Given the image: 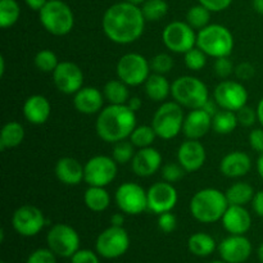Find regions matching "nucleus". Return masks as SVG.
I'll list each match as a JSON object with an SVG mask.
<instances>
[{"label": "nucleus", "mask_w": 263, "mask_h": 263, "mask_svg": "<svg viewBox=\"0 0 263 263\" xmlns=\"http://www.w3.org/2000/svg\"><path fill=\"white\" fill-rule=\"evenodd\" d=\"M48 2L49 0H25L26 5H27L30 9L36 10V12H40V10L44 8V5H45Z\"/></svg>", "instance_id": "52"}, {"label": "nucleus", "mask_w": 263, "mask_h": 263, "mask_svg": "<svg viewBox=\"0 0 263 263\" xmlns=\"http://www.w3.org/2000/svg\"><path fill=\"white\" fill-rule=\"evenodd\" d=\"M2 263H7V262H2Z\"/></svg>", "instance_id": "62"}, {"label": "nucleus", "mask_w": 263, "mask_h": 263, "mask_svg": "<svg viewBox=\"0 0 263 263\" xmlns=\"http://www.w3.org/2000/svg\"><path fill=\"white\" fill-rule=\"evenodd\" d=\"M235 71L234 63L229 57H221V58H216L215 63H213V72L217 74L220 79H228L233 72Z\"/></svg>", "instance_id": "43"}, {"label": "nucleus", "mask_w": 263, "mask_h": 263, "mask_svg": "<svg viewBox=\"0 0 263 263\" xmlns=\"http://www.w3.org/2000/svg\"><path fill=\"white\" fill-rule=\"evenodd\" d=\"M71 263H100L99 257L90 249H79L71 257Z\"/></svg>", "instance_id": "47"}, {"label": "nucleus", "mask_w": 263, "mask_h": 263, "mask_svg": "<svg viewBox=\"0 0 263 263\" xmlns=\"http://www.w3.org/2000/svg\"><path fill=\"white\" fill-rule=\"evenodd\" d=\"M48 248L57 256L71 258L80 249V235L72 226L67 223H55L46 235Z\"/></svg>", "instance_id": "11"}, {"label": "nucleus", "mask_w": 263, "mask_h": 263, "mask_svg": "<svg viewBox=\"0 0 263 263\" xmlns=\"http://www.w3.org/2000/svg\"><path fill=\"white\" fill-rule=\"evenodd\" d=\"M252 207H253L254 213L263 218V190H259L254 194L252 199Z\"/></svg>", "instance_id": "51"}, {"label": "nucleus", "mask_w": 263, "mask_h": 263, "mask_svg": "<svg viewBox=\"0 0 263 263\" xmlns=\"http://www.w3.org/2000/svg\"><path fill=\"white\" fill-rule=\"evenodd\" d=\"M43 27L54 36L68 35L74 26V15L68 4L62 0H49L39 12Z\"/></svg>", "instance_id": "6"}, {"label": "nucleus", "mask_w": 263, "mask_h": 263, "mask_svg": "<svg viewBox=\"0 0 263 263\" xmlns=\"http://www.w3.org/2000/svg\"><path fill=\"white\" fill-rule=\"evenodd\" d=\"M55 176L62 184L77 186L85 181V168L76 158L62 157L55 163Z\"/></svg>", "instance_id": "26"}, {"label": "nucleus", "mask_w": 263, "mask_h": 263, "mask_svg": "<svg viewBox=\"0 0 263 263\" xmlns=\"http://www.w3.org/2000/svg\"><path fill=\"white\" fill-rule=\"evenodd\" d=\"M33 63H35V67L40 72L53 73L61 62L58 61V57L54 51L49 50V49H43V50L36 53L35 58H33Z\"/></svg>", "instance_id": "38"}, {"label": "nucleus", "mask_w": 263, "mask_h": 263, "mask_svg": "<svg viewBox=\"0 0 263 263\" xmlns=\"http://www.w3.org/2000/svg\"><path fill=\"white\" fill-rule=\"evenodd\" d=\"M128 248L130 236L122 226L110 225L99 234L95 243L97 253L105 259L120 258L128 251Z\"/></svg>", "instance_id": "9"}, {"label": "nucleus", "mask_w": 263, "mask_h": 263, "mask_svg": "<svg viewBox=\"0 0 263 263\" xmlns=\"http://www.w3.org/2000/svg\"><path fill=\"white\" fill-rule=\"evenodd\" d=\"M252 243L244 235H230L218 246V253L228 263H244L252 254Z\"/></svg>", "instance_id": "18"}, {"label": "nucleus", "mask_w": 263, "mask_h": 263, "mask_svg": "<svg viewBox=\"0 0 263 263\" xmlns=\"http://www.w3.org/2000/svg\"><path fill=\"white\" fill-rule=\"evenodd\" d=\"M177 226V218L174 213L170 211V212H164L158 215V228L159 230L163 231L164 234H170L176 229Z\"/></svg>", "instance_id": "46"}, {"label": "nucleus", "mask_w": 263, "mask_h": 263, "mask_svg": "<svg viewBox=\"0 0 263 263\" xmlns=\"http://www.w3.org/2000/svg\"><path fill=\"white\" fill-rule=\"evenodd\" d=\"M190 253L197 257H208L216 251V241L210 234L195 233L187 240Z\"/></svg>", "instance_id": "30"}, {"label": "nucleus", "mask_w": 263, "mask_h": 263, "mask_svg": "<svg viewBox=\"0 0 263 263\" xmlns=\"http://www.w3.org/2000/svg\"><path fill=\"white\" fill-rule=\"evenodd\" d=\"M197 46L215 59L229 57L233 53L234 36L228 27L213 23L198 31Z\"/></svg>", "instance_id": "5"}, {"label": "nucleus", "mask_w": 263, "mask_h": 263, "mask_svg": "<svg viewBox=\"0 0 263 263\" xmlns=\"http://www.w3.org/2000/svg\"><path fill=\"white\" fill-rule=\"evenodd\" d=\"M84 203L92 212H103L110 205V195L103 186H89L84 193Z\"/></svg>", "instance_id": "29"}, {"label": "nucleus", "mask_w": 263, "mask_h": 263, "mask_svg": "<svg viewBox=\"0 0 263 263\" xmlns=\"http://www.w3.org/2000/svg\"><path fill=\"white\" fill-rule=\"evenodd\" d=\"M48 225V220L43 211L36 205L25 204L14 211L12 216V226L20 235L31 238L35 236Z\"/></svg>", "instance_id": "14"}, {"label": "nucleus", "mask_w": 263, "mask_h": 263, "mask_svg": "<svg viewBox=\"0 0 263 263\" xmlns=\"http://www.w3.org/2000/svg\"><path fill=\"white\" fill-rule=\"evenodd\" d=\"M212 128V116L203 108L192 109L185 116L182 134L187 139L199 140Z\"/></svg>", "instance_id": "21"}, {"label": "nucleus", "mask_w": 263, "mask_h": 263, "mask_svg": "<svg viewBox=\"0 0 263 263\" xmlns=\"http://www.w3.org/2000/svg\"><path fill=\"white\" fill-rule=\"evenodd\" d=\"M148 195V211L161 215L174 210L179 200V193L174 184L167 181H159L152 185L146 190Z\"/></svg>", "instance_id": "16"}, {"label": "nucleus", "mask_w": 263, "mask_h": 263, "mask_svg": "<svg viewBox=\"0 0 263 263\" xmlns=\"http://www.w3.org/2000/svg\"><path fill=\"white\" fill-rule=\"evenodd\" d=\"M257 171H258V175L263 180V153L259 154L258 159H257Z\"/></svg>", "instance_id": "56"}, {"label": "nucleus", "mask_w": 263, "mask_h": 263, "mask_svg": "<svg viewBox=\"0 0 263 263\" xmlns=\"http://www.w3.org/2000/svg\"><path fill=\"white\" fill-rule=\"evenodd\" d=\"M151 69L154 73L159 74H166L168 72H171V69L174 68L175 61L170 54L167 53H159L157 55H154L151 59Z\"/></svg>", "instance_id": "41"}, {"label": "nucleus", "mask_w": 263, "mask_h": 263, "mask_svg": "<svg viewBox=\"0 0 263 263\" xmlns=\"http://www.w3.org/2000/svg\"><path fill=\"white\" fill-rule=\"evenodd\" d=\"M146 20L141 8L128 2L116 3L105 10L102 27L110 41L120 45L135 43L141 37Z\"/></svg>", "instance_id": "1"}, {"label": "nucleus", "mask_w": 263, "mask_h": 263, "mask_svg": "<svg viewBox=\"0 0 263 263\" xmlns=\"http://www.w3.org/2000/svg\"><path fill=\"white\" fill-rule=\"evenodd\" d=\"M104 94L92 86H84L73 95V105L77 112L82 115H97L104 105Z\"/></svg>", "instance_id": "23"}, {"label": "nucleus", "mask_w": 263, "mask_h": 263, "mask_svg": "<svg viewBox=\"0 0 263 263\" xmlns=\"http://www.w3.org/2000/svg\"><path fill=\"white\" fill-rule=\"evenodd\" d=\"M223 229L230 235H244L252 226L251 213L244 205H229L226 212L221 218Z\"/></svg>", "instance_id": "22"}, {"label": "nucleus", "mask_w": 263, "mask_h": 263, "mask_svg": "<svg viewBox=\"0 0 263 263\" xmlns=\"http://www.w3.org/2000/svg\"><path fill=\"white\" fill-rule=\"evenodd\" d=\"M156 138H158L154 131L153 126L152 125H141L136 126L135 130L131 133L130 135V141L134 144L135 148H148L152 146V144L154 143Z\"/></svg>", "instance_id": "35"}, {"label": "nucleus", "mask_w": 263, "mask_h": 263, "mask_svg": "<svg viewBox=\"0 0 263 263\" xmlns=\"http://www.w3.org/2000/svg\"><path fill=\"white\" fill-rule=\"evenodd\" d=\"M253 8L257 13L263 15V0H253Z\"/></svg>", "instance_id": "57"}, {"label": "nucleus", "mask_w": 263, "mask_h": 263, "mask_svg": "<svg viewBox=\"0 0 263 263\" xmlns=\"http://www.w3.org/2000/svg\"><path fill=\"white\" fill-rule=\"evenodd\" d=\"M211 10L207 9L204 5L198 4L193 5L186 13V22L192 26L194 30H202L205 26L210 25Z\"/></svg>", "instance_id": "36"}, {"label": "nucleus", "mask_w": 263, "mask_h": 263, "mask_svg": "<svg viewBox=\"0 0 263 263\" xmlns=\"http://www.w3.org/2000/svg\"><path fill=\"white\" fill-rule=\"evenodd\" d=\"M115 200L121 212L125 215L138 216L148 210V195L146 190L136 182H123L117 187Z\"/></svg>", "instance_id": "12"}, {"label": "nucleus", "mask_w": 263, "mask_h": 263, "mask_svg": "<svg viewBox=\"0 0 263 263\" xmlns=\"http://www.w3.org/2000/svg\"><path fill=\"white\" fill-rule=\"evenodd\" d=\"M248 91L246 86L239 81L233 80H223L213 91V100L221 109L238 112L246 107L248 102Z\"/></svg>", "instance_id": "15"}, {"label": "nucleus", "mask_w": 263, "mask_h": 263, "mask_svg": "<svg viewBox=\"0 0 263 263\" xmlns=\"http://www.w3.org/2000/svg\"><path fill=\"white\" fill-rule=\"evenodd\" d=\"M252 168V159L247 153L234 151L226 154L220 163V171L229 179H238L249 174Z\"/></svg>", "instance_id": "25"}, {"label": "nucleus", "mask_w": 263, "mask_h": 263, "mask_svg": "<svg viewBox=\"0 0 263 263\" xmlns=\"http://www.w3.org/2000/svg\"><path fill=\"white\" fill-rule=\"evenodd\" d=\"M226 198L229 200V204L231 205H246L248 203H252L254 192L253 186L248 182H235L226 190Z\"/></svg>", "instance_id": "32"}, {"label": "nucleus", "mask_w": 263, "mask_h": 263, "mask_svg": "<svg viewBox=\"0 0 263 263\" xmlns=\"http://www.w3.org/2000/svg\"><path fill=\"white\" fill-rule=\"evenodd\" d=\"M229 205L225 193L215 187H205L193 195L189 210L198 222L213 223L222 218Z\"/></svg>", "instance_id": "3"}, {"label": "nucleus", "mask_w": 263, "mask_h": 263, "mask_svg": "<svg viewBox=\"0 0 263 263\" xmlns=\"http://www.w3.org/2000/svg\"><path fill=\"white\" fill-rule=\"evenodd\" d=\"M21 8L17 0H0V27L9 28L18 22Z\"/></svg>", "instance_id": "34"}, {"label": "nucleus", "mask_w": 263, "mask_h": 263, "mask_svg": "<svg viewBox=\"0 0 263 263\" xmlns=\"http://www.w3.org/2000/svg\"><path fill=\"white\" fill-rule=\"evenodd\" d=\"M249 145L257 153H263V127L253 128L249 134Z\"/></svg>", "instance_id": "49"}, {"label": "nucleus", "mask_w": 263, "mask_h": 263, "mask_svg": "<svg viewBox=\"0 0 263 263\" xmlns=\"http://www.w3.org/2000/svg\"><path fill=\"white\" fill-rule=\"evenodd\" d=\"M162 40L172 53L185 54L197 46V33L187 22L175 21L164 27Z\"/></svg>", "instance_id": "10"}, {"label": "nucleus", "mask_w": 263, "mask_h": 263, "mask_svg": "<svg viewBox=\"0 0 263 263\" xmlns=\"http://www.w3.org/2000/svg\"><path fill=\"white\" fill-rule=\"evenodd\" d=\"M236 116H238L239 125L244 126V127H251V126H253L258 121L257 109H253L249 105H246L241 109H239L236 112Z\"/></svg>", "instance_id": "45"}, {"label": "nucleus", "mask_w": 263, "mask_h": 263, "mask_svg": "<svg viewBox=\"0 0 263 263\" xmlns=\"http://www.w3.org/2000/svg\"><path fill=\"white\" fill-rule=\"evenodd\" d=\"M5 72V58L4 57H0V76H4Z\"/></svg>", "instance_id": "58"}, {"label": "nucleus", "mask_w": 263, "mask_h": 263, "mask_svg": "<svg viewBox=\"0 0 263 263\" xmlns=\"http://www.w3.org/2000/svg\"><path fill=\"white\" fill-rule=\"evenodd\" d=\"M135 146L131 141H118L115 143L112 149V158L117 162L118 164H126L133 161L135 156Z\"/></svg>", "instance_id": "39"}, {"label": "nucleus", "mask_w": 263, "mask_h": 263, "mask_svg": "<svg viewBox=\"0 0 263 263\" xmlns=\"http://www.w3.org/2000/svg\"><path fill=\"white\" fill-rule=\"evenodd\" d=\"M185 115L182 107L174 102H164L156 110L152 120V126L157 136L163 140H171L182 133Z\"/></svg>", "instance_id": "7"}, {"label": "nucleus", "mask_w": 263, "mask_h": 263, "mask_svg": "<svg viewBox=\"0 0 263 263\" xmlns=\"http://www.w3.org/2000/svg\"><path fill=\"white\" fill-rule=\"evenodd\" d=\"M205 159H207V152L200 141L187 139L179 146L177 162L184 167L186 172L199 171L204 166Z\"/></svg>", "instance_id": "19"}, {"label": "nucleus", "mask_w": 263, "mask_h": 263, "mask_svg": "<svg viewBox=\"0 0 263 263\" xmlns=\"http://www.w3.org/2000/svg\"><path fill=\"white\" fill-rule=\"evenodd\" d=\"M185 172L186 171H185L184 167L180 163H166L161 168V174L163 180L167 182H171V184L180 181L184 177Z\"/></svg>", "instance_id": "42"}, {"label": "nucleus", "mask_w": 263, "mask_h": 263, "mask_svg": "<svg viewBox=\"0 0 263 263\" xmlns=\"http://www.w3.org/2000/svg\"><path fill=\"white\" fill-rule=\"evenodd\" d=\"M146 97L153 102H164L171 94V84L164 74L153 73L144 84Z\"/></svg>", "instance_id": "27"}, {"label": "nucleus", "mask_w": 263, "mask_h": 263, "mask_svg": "<svg viewBox=\"0 0 263 263\" xmlns=\"http://www.w3.org/2000/svg\"><path fill=\"white\" fill-rule=\"evenodd\" d=\"M257 116H258V122L261 123L263 127V98L259 100L258 105H257Z\"/></svg>", "instance_id": "55"}, {"label": "nucleus", "mask_w": 263, "mask_h": 263, "mask_svg": "<svg viewBox=\"0 0 263 263\" xmlns=\"http://www.w3.org/2000/svg\"><path fill=\"white\" fill-rule=\"evenodd\" d=\"M25 139V128L17 121H9L0 131V149H12L21 145Z\"/></svg>", "instance_id": "28"}, {"label": "nucleus", "mask_w": 263, "mask_h": 263, "mask_svg": "<svg viewBox=\"0 0 263 263\" xmlns=\"http://www.w3.org/2000/svg\"><path fill=\"white\" fill-rule=\"evenodd\" d=\"M151 63L139 53H127L120 58L116 67L117 77L127 86L144 85L151 76Z\"/></svg>", "instance_id": "8"}, {"label": "nucleus", "mask_w": 263, "mask_h": 263, "mask_svg": "<svg viewBox=\"0 0 263 263\" xmlns=\"http://www.w3.org/2000/svg\"><path fill=\"white\" fill-rule=\"evenodd\" d=\"M85 182L89 186H108L116 179L118 163L108 156H94L84 164Z\"/></svg>", "instance_id": "13"}, {"label": "nucleus", "mask_w": 263, "mask_h": 263, "mask_svg": "<svg viewBox=\"0 0 263 263\" xmlns=\"http://www.w3.org/2000/svg\"><path fill=\"white\" fill-rule=\"evenodd\" d=\"M234 73L236 74V77H238L240 81H248V80L254 77V74H256V68H254L253 64L249 63V62H241V63H239L238 66L235 67Z\"/></svg>", "instance_id": "48"}, {"label": "nucleus", "mask_w": 263, "mask_h": 263, "mask_svg": "<svg viewBox=\"0 0 263 263\" xmlns=\"http://www.w3.org/2000/svg\"><path fill=\"white\" fill-rule=\"evenodd\" d=\"M136 127V113L126 104H109L98 113L95 130L107 143H118L130 138Z\"/></svg>", "instance_id": "2"}, {"label": "nucleus", "mask_w": 263, "mask_h": 263, "mask_svg": "<svg viewBox=\"0 0 263 263\" xmlns=\"http://www.w3.org/2000/svg\"><path fill=\"white\" fill-rule=\"evenodd\" d=\"M184 55L185 66H186L190 71H202L205 67V64H207L208 55L202 50V49L198 48V46H195L192 50L185 53Z\"/></svg>", "instance_id": "40"}, {"label": "nucleus", "mask_w": 263, "mask_h": 263, "mask_svg": "<svg viewBox=\"0 0 263 263\" xmlns=\"http://www.w3.org/2000/svg\"><path fill=\"white\" fill-rule=\"evenodd\" d=\"M233 0H199V4L204 5L211 12H222L231 5Z\"/></svg>", "instance_id": "50"}, {"label": "nucleus", "mask_w": 263, "mask_h": 263, "mask_svg": "<svg viewBox=\"0 0 263 263\" xmlns=\"http://www.w3.org/2000/svg\"><path fill=\"white\" fill-rule=\"evenodd\" d=\"M141 12L146 21H161L168 12V4L166 0H145L141 4Z\"/></svg>", "instance_id": "37"}, {"label": "nucleus", "mask_w": 263, "mask_h": 263, "mask_svg": "<svg viewBox=\"0 0 263 263\" xmlns=\"http://www.w3.org/2000/svg\"><path fill=\"white\" fill-rule=\"evenodd\" d=\"M125 2L133 3V4H135V5H140V4H143V3L145 2V0H125Z\"/></svg>", "instance_id": "60"}, {"label": "nucleus", "mask_w": 263, "mask_h": 263, "mask_svg": "<svg viewBox=\"0 0 263 263\" xmlns=\"http://www.w3.org/2000/svg\"><path fill=\"white\" fill-rule=\"evenodd\" d=\"M51 74L57 89L66 95H74L84 87V72L73 62H61Z\"/></svg>", "instance_id": "17"}, {"label": "nucleus", "mask_w": 263, "mask_h": 263, "mask_svg": "<svg viewBox=\"0 0 263 263\" xmlns=\"http://www.w3.org/2000/svg\"><path fill=\"white\" fill-rule=\"evenodd\" d=\"M239 125L236 112L221 109L212 117V130L220 135H229Z\"/></svg>", "instance_id": "33"}, {"label": "nucleus", "mask_w": 263, "mask_h": 263, "mask_svg": "<svg viewBox=\"0 0 263 263\" xmlns=\"http://www.w3.org/2000/svg\"><path fill=\"white\" fill-rule=\"evenodd\" d=\"M125 213L120 212V213H115V215L110 217V225L113 226H122L123 228V223H125Z\"/></svg>", "instance_id": "54"}, {"label": "nucleus", "mask_w": 263, "mask_h": 263, "mask_svg": "<svg viewBox=\"0 0 263 263\" xmlns=\"http://www.w3.org/2000/svg\"><path fill=\"white\" fill-rule=\"evenodd\" d=\"M258 259L259 262L263 263V243L258 247Z\"/></svg>", "instance_id": "59"}, {"label": "nucleus", "mask_w": 263, "mask_h": 263, "mask_svg": "<svg viewBox=\"0 0 263 263\" xmlns=\"http://www.w3.org/2000/svg\"><path fill=\"white\" fill-rule=\"evenodd\" d=\"M126 105H127L131 110H134V112L136 113L138 110L141 109V107H143V100H141L139 97H130V99H128L127 104Z\"/></svg>", "instance_id": "53"}, {"label": "nucleus", "mask_w": 263, "mask_h": 263, "mask_svg": "<svg viewBox=\"0 0 263 263\" xmlns=\"http://www.w3.org/2000/svg\"><path fill=\"white\" fill-rule=\"evenodd\" d=\"M51 115V105L48 98L35 94L28 97L23 103V116L31 125H44Z\"/></svg>", "instance_id": "24"}, {"label": "nucleus", "mask_w": 263, "mask_h": 263, "mask_svg": "<svg viewBox=\"0 0 263 263\" xmlns=\"http://www.w3.org/2000/svg\"><path fill=\"white\" fill-rule=\"evenodd\" d=\"M171 95L181 107L189 109L203 108L210 100L208 87L194 76H180L171 84Z\"/></svg>", "instance_id": "4"}, {"label": "nucleus", "mask_w": 263, "mask_h": 263, "mask_svg": "<svg viewBox=\"0 0 263 263\" xmlns=\"http://www.w3.org/2000/svg\"><path fill=\"white\" fill-rule=\"evenodd\" d=\"M131 168L139 177H151L162 168V154L153 146L141 148L131 161Z\"/></svg>", "instance_id": "20"}, {"label": "nucleus", "mask_w": 263, "mask_h": 263, "mask_svg": "<svg viewBox=\"0 0 263 263\" xmlns=\"http://www.w3.org/2000/svg\"><path fill=\"white\" fill-rule=\"evenodd\" d=\"M103 94L109 104H127L128 99H130L128 86L120 79L109 80L108 82H105L104 87H103Z\"/></svg>", "instance_id": "31"}, {"label": "nucleus", "mask_w": 263, "mask_h": 263, "mask_svg": "<svg viewBox=\"0 0 263 263\" xmlns=\"http://www.w3.org/2000/svg\"><path fill=\"white\" fill-rule=\"evenodd\" d=\"M211 263H228V262H225V261H215V262H211Z\"/></svg>", "instance_id": "61"}, {"label": "nucleus", "mask_w": 263, "mask_h": 263, "mask_svg": "<svg viewBox=\"0 0 263 263\" xmlns=\"http://www.w3.org/2000/svg\"><path fill=\"white\" fill-rule=\"evenodd\" d=\"M57 254L49 248H40L28 256L26 263H57Z\"/></svg>", "instance_id": "44"}]
</instances>
